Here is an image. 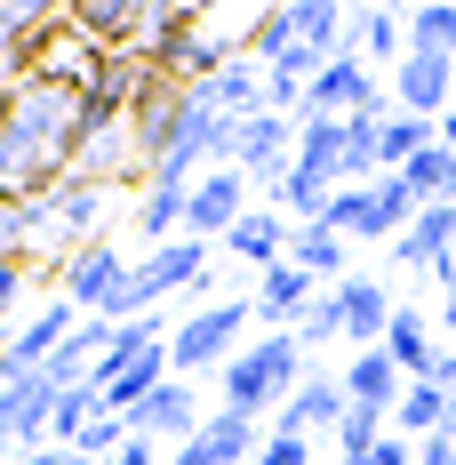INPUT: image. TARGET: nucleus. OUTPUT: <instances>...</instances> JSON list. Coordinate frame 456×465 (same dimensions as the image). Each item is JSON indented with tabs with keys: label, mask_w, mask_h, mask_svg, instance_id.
Wrapping results in <instances>:
<instances>
[{
	"label": "nucleus",
	"mask_w": 456,
	"mask_h": 465,
	"mask_svg": "<svg viewBox=\"0 0 456 465\" xmlns=\"http://www.w3.org/2000/svg\"><path fill=\"white\" fill-rule=\"evenodd\" d=\"M393 433H401V441H432V433H449V393L416 377L409 393L393 401Z\"/></svg>",
	"instance_id": "obj_22"
},
{
	"label": "nucleus",
	"mask_w": 456,
	"mask_h": 465,
	"mask_svg": "<svg viewBox=\"0 0 456 465\" xmlns=\"http://www.w3.org/2000/svg\"><path fill=\"white\" fill-rule=\"evenodd\" d=\"M184 201H192V185H144V201H137V232L152 241V249L184 232Z\"/></svg>",
	"instance_id": "obj_25"
},
{
	"label": "nucleus",
	"mask_w": 456,
	"mask_h": 465,
	"mask_svg": "<svg viewBox=\"0 0 456 465\" xmlns=\"http://www.w3.org/2000/svg\"><path fill=\"white\" fill-rule=\"evenodd\" d=\"M424 144H432V121H416V113H384V121H376V169L401 177Z\"/></svg>",
	"instance_id": "obj_23"
},
{
	"label": "nucleus",
	"mask_w": 456,
	"mask_h": 465,
	"mask_svg": "<svg viewBox=\"0 0 456 465\" xmlns=\"http://www.w3.org/2000/svg\"><path fill=\"white\" fill-rule=\"evenodd\" d=\"M265 433L273 425H257V418H232V410H209V425L184 441V450H169L160 465H248L257 450H265Z\"/></svg>",
	"instance_id": "obj_7"
},
{
	"label": "nucleus",
	"mask_w": 456,
	"mask_h": 465,
	"mask_svg": "<svg viewBox=\"0 0 456 465\" xmlns=\"http://www.w3.org/2000/svg\"><path fill=\"white\" fill-rule=\"evenodd\" d=\"M200 425H209V418H200V401H192V377H169L144 410H129V433H137V441H177V450H184Z\"/></svg>",
	"instance_id": "obj_13"
},
{
	"label": "nucleus",
	"mask_w": 456,
	"mask_h": 465,
	"mask_svg": "<svg viewBox=\"0 0 456 465\" xmlns=\"http://www.w3.org/2000/svg\"><path fill=\"white\" fill-rule=\"evenodd\" d=\"M33 217H41V232H56V241H73V249H89L96 217H104V185H89V177H73V185H56L48 201H33Z\"/></svg>",
	"instance_id": "obj_14"
},
{
	"label": "nucleus",
	"mask_w": 456,
	"mask_h": 465,
	"mask_svg": "<svg viewBox=\"0 0 456 465\" xmlns=\"http://www.w3.org/2000/svg\"><path fill=\"white\" fill-rule=\"evenodd\" d=\"M89 322L81 305H64V297H48L41 313H24V322L8 329V377H33V370H48V353L73 337V329Z\"/></svg>",
	"instance_id": "obj_9"
},
{
	"label": "nucleus",
	"mask_w": 456,
	"mask_h": 465,
	"mask_svg": "<svg viewBox=\"0 0 456 465\" xmlns=\"http://www.w3.org/2000/svg\"><path fill=\"white\" fill-rule=\"evenodd\" d=\"M288 265L313 273L320 289H336V281H353V273H344V265H353V241L328 232V225H296V232H288Z\"/></svg>",
	"instance_id": "obj_16"
},
{
	"label": "nucleus",
	"mask_w": 456,
	"mask_h": 465,
	"mask_svg": "<svg viewBox=\"0 0 456 465\" xmlns=\"http://www.w3.org/2000/svg\"><path fill=\"white\" fill-rule=\"evenodd\" d=\"M209 257H217V241H192V232L160 241V249H144L137 273H129V289L112 297V313H104V322H137V313H152L160 297H177V289H200V281H209Z\"/></svg>",
	"instance_id": "obj_3"
},
{
	"label": "nucleus",
	"mask_w": 456,
	"mask_h": 465,
	"mask_svg": "<svg viewBox=\"0 0 456 465\" xmlns=\"http://www.w3.org/2000/svg\"><path fill=\"white\" fill-rule=\"evenodd\" d=\"M129 441H137V433H129V418H112V410H104V418H96L89 433H81V441H73V458H89V465H104V458H112V450H129Z\"/></svg>",
	"instance_id": "obj_34"
},
{
	"label": "nucleus",
	"mask_w": 456,
	"mask_h": 465,
	"mask_svg": "<svg viewBox=\"0 0 456 465\" xmlns=\"http://www.w3.org/2000/svg\"><path fill=\"white\" fill-rule=\"evenodd\" d=\"M257 322V305L248 297H217V305H200V313H184L169 329V370L177 377H200V370H225L232 353H240V329Z\"/></svg>",
	"instance_id": "obj_4"
},
{
	"label": "nucleus",
	"mask_w": 456,
	"mask_h": 465,
	"mask_svg": "<svg viewBox=\"0 0 456 465\" xmlns=\"http://www.w3.org/2000/svg\"><path fill=\"white\" fill-rule=\"evenodd\" d=\"M336 313H344V345H353V353H376L401 305H393V289L376 273H353V281H336Z\"/></svg>",
	"instance_id": "obj_11"
},
{
	"label": "nucleus",
	"mask_w": 456,
	"mask_h": 465,
	"mask_svg": "<svg viewBox=\"0 0 456 465\" xmlns=\"http://www.w3.org/2000/svg\"><path fill=\"white\" fill-rule=\"evenodd\" d=\"M456 104V56H401L393 64V113H416V121H441Z\"/></svg>",
	"instance_id": "obj_8"
},
{
	"label": "nucleus",
	"mask_w": 456,
	"mask_h": 465,
	"mask_svg": "<svg viewBox=\"0 0 456 465\" xmlns=\"http://www.w3.org/2000/svg\"><path fill=\"white\" fill-rule=\"evenodd\" d=\"M81 144H89L81 73H24L8 89V121H0V193L48 201L56 185H73Z\"/></svg>",
	"instance_id": "obj_1"
},
{
	"label": "nucleus",
	"mask_w": 456,
	"mask_h": 465,
	"mask_svg": "<svg viewBox=\"0 0 456 465\" xmlns=\"http://www.w3.org/2000/svg\"><path fill=\"white\" fill-rule=\"evenodd\" d=\"M368 193H376V209H368V241H401V232L416 225V209H424V201H416L401 177H376Z\"/></svg>",
	"instance_id": "obj_26"
},
{
	"label": "nucleus",
	"mask_w": 456,
	"mask_h": 465,
	"mask_svg": "<svg viewBox=\"0 0 456 465\" xmlns=\"http://www.w3.org/2000/svg\"><path fill=\"white\" fill-rule=\"evenodd\" d=\"M0 385H8V329H0Z\"/></svg>",
	"instance_id": "obj_41"
},
{
	"label": "nucleus",
	"mask_w": 456,
	"mask_h": 465,
	"mask_svg": "<svg viewBox=\"0 0 456 465\" xmlns=\"http://www.w3.org/2000/svg\"><path fill=\"white\" fill-rule=\"evenodd\" d=\"M449 433H456V393H449Z\"/></svg>",
	"instance_id": "obj_42"
},
{
	"label": "nucleus",
	"mask_w": 456,
	"mask_h": 465,
	"mask_svg": "<svg viewBox=\"0 0 456 465\" xmlns=\"http://www.w3.org/2000/svg\"><path fill=\"white\" fill-rule=\"evenodd\" d=\"M344 56H361V64H401V56H409V16H393V8H361Z\"/></svg>",
	"instance_id": "obj_21"
},
{
	"label": "nucleus",
	"mask_w": 456,
	"mask_h": 465,
	"mask_svg": "<svg viewBox=\"0 0 456 465\" xmlns=\"http://www.w3.org/2000/svg\"><path fill=\"white\" fill-rule=\"evenodd\" d=\"M104 465H160V441H129V450H112Z\"/></svg>",
	"instance_id": "obj_37"
},
{
	"label": "nucleus",
	"mask_w": 456,
	"mask_h": 465,
	"mask_svg": "<svg viewBox=\"0 0 456 465\" xmlns=\"http://www.w3.org/2000/svg\"><path fill=\"white\" fill-rule=\"evenodd\" d=\"M129 273H137V257H121L112 241H89V249L56 257V297L81 305V313H112V297L129 289Z\"/></svg>",
	"instance_id": "obj_5"
},
{
	"label": "nucleus",
	"mask_w": 456,
	"mask_h": 465,
	"mask_svg": "<svg viewBox=\"0 0 456 465\" xmlns=\"http://www.w3.org/2000/svg\"><path fill=\"white\" fill-rule=\"evenodd\" d=\"M424 385H441V393H456V345H441V361H432V377Z\"/></svg>",
	"instance_id": "obj_38"
},
{
	"label": "nucleus",
	"mask_w": 456,
	"mask_h": 465,
	"mask_svg": "<svg viewBox=\"0 0 456 465\" xmlns=\"http://www.w3.org/2000/svg\"><path fill=\"white\" fill-rule=\"evenodd\" d=\"M384 433H393V418H384V410H361V401H353V410H344V425H336V458H361V450H376Z\"/></svg>",
	"instance_id": "obj_31"
},
{
	"label": "nucleus",
	"mask_w": 456,
	"mask_h": 465,
	"mask_svg": "<svg viewBox=\"0 0 456 465\" xmlns=\"http://www.w3.org/2000/svg\"><path fill=\"white\" fill-rule=\"evenodd\" d=\"M257 465H313V441H305V433H265Z\"/></svg>",
	"instance_id": "obj_35"
},
{
	"label": "nucleus",
	"mask_w": 456,
	"mask_h": 465,
	"mask_svg": "<svg viewBox=\"0 0 456 465\" xmlns=\"http://www.w3.org/2000/svg\"><path fill=\"white\" fill-rule=\"evenodd\" d=\"M384 353H393V370L416 385V377H432V361H441V337H432V322H424L416 305H401L393 329H384Z\"/></svg>",
	"instance_id": "obj_18"
},
{
	"label": "nucleus",
	"mask_w": 456,
	"mask_h": 465,
	"mask_svg": "<svg viewBox=\"0 0 456 465\" xmlns=\"http://www.w3.org/2000/svg\"><path fill=\"white\" fill-rule=\"evenodd\" d=\"M320 297V281L313 273H296V265H273V273H257V289H248V305H257V322H288L296 329V313H305V305H313Z\"/></svg>",
	"instance_id": "obj_17"
},
{
	"label": "nucleus",
	"mask_w": 456,
	"mask_h": 465,
	"mask_svg": "<svg viewBox=\"0 0 456 465\" xmlns=\"http://www.w3.org/2000/svg\"><path fill=\"white\" fill-rule=\"evenodd\" d=\"M0 121H8V89H0Z\"/></svg>",
	"instance_id": "obj_43"
},
{
	"label": "nucleus",
	"mask_w": 456,
	"mask_h": 465,
	"mask_svg": "<svg viewBox=\"0 0 456 465\" xmlns=\"http://www.w3.org/2000/svg\"><path fill=\"white\" fill-rule=\"evenodd\" d=\"M296 161L320 169L336 185V161H344V121H296Z\"/></svg>",
	"instance_id": "obj_28"
},
{
	"label": "nucleus",
	"mask_w": 456,
	"mask_h": 465,
	"mask_svg": "<svg viewBox=\"0 0 456 465\" xmlns=\"http://www.w3.org/2000/svg\"><path fill=\"white\" fill-rule=\"evenodd\" d=\"M368 209H376V193H368V185H336V201H328L320 225L344 232V241H368Z\"/></svg>",
	"instance_id": "obj_30"
},
{
	"label": "nucleus",
	"mask_w": 456,
	"mask_h": 465,
	"mask_svg": "<svg viewBox=\"0 0 456 465\" xmlns=\"http://www.w3.org/2000/svg\"><path fill=\"white\" fill-rule=\"evenodd\" d=\"M288 232H296V225L280 217L273 201H257V209H248L217 249H232V257H240V265H257V273H273V265H288Z\"/></svg>",
	"instance_id": "obj_15"
},
{
	"label": "nucleus",
	"mask_w": 456,
	"mask_h": 465,
	"mask_svg": "<svg viewBox=\"0 0 456 465\" xmlns=\"http://www.w3.org/2000/svg\"><path fill=\"white\" fill-rule=\"evenodd\" d=\"M305 385V345L288 337V329H265L257 345H240L225 370H217V410L232 418H280V401Z\"/></svg>",
	"instance_id": "obj_2"
},
{
	"label": "nucleus",
	"mask_w": 456,
	"mask_h": 465,
	"mask_svg": "<svg viewBox=\"0 0 456 465\" xmlns=\"http://www.w3.org/2000/svg\"><path fill=\"white\" fill-rule=\"evenodd\" d=\"M409 48H416V56H456V0H424V8H409Z\"/></svg>",
	"instance_id": "obj_27"
},
{
	"label": "nucleus",
	"mask_w": 456,
	"mask_h": 465,
	"mask_svg": "<svg viewBox=\"0 0 456 465\" xmlns=\"http://www.w3.org/2000/svg\"><path fill=\"white\" fill-rule=\"evenodd\" d=\"M344 410H353V401H344V377H313V370H305V385L280 401L273 433H305V441H313V433H328V441H336Z\"/></svg>",
	"instance_id": "obj_12"
},
{
	"label": "nucleus",
	"mask_w": 456,
	"mask_h": 465,
	"mask_svg": "<svg viewBox=\"0 0 456 465\" xmlns=\"http://www.w3.org/2000/svg\"><path fill=\"white\" fill-rule=\"evenodd\" d=\"M416 465H456V433H432V441H416Z\"/></svg>",
	"instance_id": "obj_36"
},
{
	"label": "nucleus",
	"mask_w": 456,
	"mask_h": 465,
	"mask_svg": "<svg viewBox=\"0 0 456 465\" xmlns=\"http://www.w3.org/2000/svg\"><path fill=\"white\" fill-rule=\"evenodd\" d=\"M401 393H409V377L393 370L384 345H376V353H353V370H344V401H361V410H384V418H393Z\"/></svg>",
	"instance_id": "obj_20"
},
{
	"label": "nucleus",
	"mask_w": 456,
	"mask_h": 465,
	"mask_svg": "<svg viewBox=\"0 0 456 465\" xmlns=\"http://www.w3.org/2000/svg\"><path fill=\"white\" fill-rule=\"evenodd\" d=\"M41 265L48 257H33V249H8V257H0V322H16V305H24V289L41 281Z\"/></svg>",
	"instance_id": "obj_29"
},
{
	"label": "nucleus",
	"mask_w": 456,
	"mask_h": 465,
	"mask_svg": "<svg viewBox=\"0 0 456 465\" xmlns=\"http://www.w3.org/2000/svg\"><path fill=\"white\" fill-rule=\"evenodd\" d=\"M48 410H56V385H48L41 370L8 377V385H0V441H8V450H48Z\"/></svg>",
	"instance_id": "obj_10"
},
{
	"label": "nucleus",
	"mask_w": 456,
	"mask_h": 465,
	"mask_svg": "<svg viewBox=\"0 0 456 465\" xmlns=\"http://www.w3.org/2000/svg\"><path fill=\"white\" fill-rule=\"evenodd\" d=\"M16 465H64V450H24Z\"/></svg>",
	"instance_id": "obj_39"
},
{
	"label": "nucleus",
	"mask_w": 456,
	"mask_h": 465,
	"mask_svg": "<svg viewBox=\"0 0 456 465\" xmlns=\"http://www.w3.org/2000/svg\"><path fill=\"white\" fill-rule=\"evenodd\" d=\"M96 418H104V393H96V385H64L56 410H48V450H73Z\"/></svg>",
	"instance_id": "obj_24"
},
{
	"label": "nucleus",
	"mask_w": 456,
	"mask_h": 465,
	"mask_svg": "<svg viewBox=\"0 0 456 465\" xmlns=\"http://www.w3.org/2000/svg\"><path fill=\"white\" fill-rule=\"evenodd\" d=\"M305 121H384V89L361 56H336L320 64L313 89H305Z\"/></svg>",
	"instance_id": "obj_6"
},
{
	"label": "nucleus",
	"mask_w": 456,
	"mask_h": 465,
	"mask_svg": "<svg viewBox=\"0 0 456 465\" xmlns=\"http://www.w3.org/2000/svg\"><path fill=\"white\" fill-rule=\"evenodd\" d=\"M288 337H296L305 353H313V345H328V337H344V313H336V289H320L313 305L296 313V329H288Z\"/></svg>",
	"instance_id": "obj_32"
},
{
	"label": "nucleus",
	"mask_w": 456,
	"mask_h": 465,
	"mask_svg": "<svg viewBox=\"0 0 456 465\" xmlns=\"http://www.w3.org/2000/svg\"><path fill=\"white\" fill-rule=\"evenodd\" d=\"M288 41H296V48H320V56H344L353 16H344L336 0H288Z\"/></svg>",
	"instance_id": "obj_19"
},
{
	"label": "nucleus",
	"mask_w": 456,
	"mask_h": 465,
	"mask_svg": "<svg viewBox=\"0 0 456 465\" xmlns=\"http://www.w3.org/2000/svg\"><path fill=\"white\" fill-rule=\"evenodd\" d=\"M441 329L456 337V289H441Z\"/></svg>",
	"instance_id": "obj_40"
},
{
	"label": "nucleus",
	"mask_w": 456,
	"mask_h": 465,
	"mask_svg": "<svg viewBox=\"0 0 456 465\" xmlns=\"http://www.w3.org/2000/svg\"><path fill=\"white\" fill-rule=\"evenodd\" d=\"M8 249H33L41 257V217H33V201H16V193H0V257Z\"/></svg>",
	"instance_id": "obj_33"
}]
</instances>
